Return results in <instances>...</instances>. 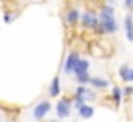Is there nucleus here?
Here are the masks:
<instances>
[{
    "mask_svg": "<svg viewBox=\"0 0 133 122\" xmlns=\"http://www.w3.org/2000/svg\"><path fill=\"white\" fill-rule=\"evenodd\" d=\"M88 71H89V61L84 60V58H81V61H79V65H78V68H76V73H74V75L76 76L86 75Z\"/></svg>",
    "mask_w": 133,
    "mask_h": 122,
    "instance_id": "obj_10",
    "label": "nucleus"
},
{
    "mask_svg": "<svg viewBox=\"0 0 133 122\" xmlns=\"http://www.w3.org/2000/svg\"><path fill=\"white\" fill-rule=\"evenodd\" d=\"M91 78H93V76H89V73H86V75L76 76V82H78L79 85H86V83H91Z\"/></svg>",
    "mask_w": 133,
    "mask_h": 122,
    "instance_id": "obj_14",
    "label": "nucleus"
},
{
    "mask_svg": "<svg viewBox=\"0 0 133 122\" xmlns=\"http://www.w3.org/2000/svg\"><path fill=\"white\" fill-rule=\"evenodd\" d=\"M79 20H81V14H79L78 9H69L68 12H66V22H68L69 26H76Z\"/></svg>",
    "mask_w": 133,
    "mask_h": 122,
    "instance_id": "obj_6",
    "label": "nucleus"
},
{
    "mask_svg": "<svg viewBox=\"0 0 133 122\" xmlns=\"http://www.w3.org/2000/svg\"><path fill=\"white\" fill-rule=\"evenodd\" d=\"M72 107H74V103L71 102L69 98H59L57 103H56V114H57L59 119H68L69 115H71V110Z\"/></svg>",
    "mask_w": 133,
    "mask_h": 122,
    "instance_id": "obj_3",
    "label": "nucleus"
},
{
    "mask_svg": "<svg viewBox=\"0 0 133 122\" xmlns=\"http://www.w3.org/2000/svg\"><path fill=\"white\" fill-rule=\"evenodd\" d=\"M15 12H5V14H3V19H5V22L7 24H10V22H12V20L14 19H15Z\"/></svg>",
    "mask_w": 133,
    "mask_h": 122,
    "instance_id": "obj_15",
    "label": "nucleus"
},
{
    "mask_svg": "<svg viewBox=\"0 0 133 122\" xmlns=\"http://www.w3.org/2000/svg\"><path fill=\"white\" fill-rule=\"evenodd\" d=\"M81 24L84 29L96 31L98 26H99V15H96L94 12H84L81 14Z\"/></svg>",
    "mask_w": 133,
    "mask_h": 122,
    "instance_id": "obj_4",
    "label": "nucleus"
},
{
    "mask_svg": "<svg viewBox=\"0 0 133 122\" xmlns=\"http://www.w3.org/2000/svg\"><path fill=\"white\" fill-rule=\"evenodd\" d=\"M106 2L110 3V5H113V3H115V0H106Z\"/></svg>",
    "mask_w": 133,
    "mask_h": 122,
    "instance_id": "obj_19",
    "label": "nucleus"
},
{
    "mask_svg": "<svg viewBox=\"0 0 133 122\" xmlns=\"http://www.w3.org/2000/svg\"><path fill=\"white\" fill-rule=\"evenodd\" d=\"M78 114L81 119H91L94 115V107H91L89 103H84V105H81L78 109Z\"/></svg>",
    "mask_w": 133,
    "mask_h": 122,
    "instance_id": "obj_8",
    "label": "nucleus"
},
{
    "mask_svg": "<svg viewBox=\"0 0 133 122\" xmlns=\"http://www.w3.org/2000/svg\"><path fill=\"white\" fill-rule=\"evenodd\" d=\"M99 15V26L94 32L98 34H113L118 31V22L115 20V9L113 5H104L101 9V12L98 14Z\"/></svg>",
    "mask_w": 133,
    "mask_h": 122,
    "instance_id": "obj_1",
    "label": "nucleus"
},
{
    "mask_svg": "<svg viewBox=\"0 0 133 122\" xmlns=\"http://www.w3.org/2000/svg\"><path fill=\"white\" fill-rule=\"evenodd\" d=\"M118 73H120V76H121V80H123V82H128V83H130V80H131V68L128 65H121Z\"/></svg>",
    "mask_w": 133,
    "mask_h": 122,
    "instance_id": "obj_12",
    "label": "nucleus"
},
{
    "mask_svg": "<svg viewBox=\"0 0 133 122\" xmlns=\"http://www.w3.org/2000/svg\"><path fill=\"white\" fill-rule=\"evenodd\" d=\"M123 93L127 97H130V95H133V88H131V86H125V88H123Z\"/></svg>",
    "mask_w": 133,
    "mask_h": 122,
    "instance_id": "obj_17",
    "label": "nucleus"
},
{
    "mask_svg": "<svg viewBox=\"0 0 133 122\" xmlns=\"http://www.w3.org/2000/svg\"><path fill=\"white\" fill-rule=\"evenodd\" d=\"M125 32H127V39L133 43V15L127 14L125 15Z\"/></svg>",
    "mask_w": 133,
    "mask_h": 122,
    "instance_id": "obj_7",
    "label": "nucleus"
},
{
    "mask_svg": "<svg viewBox=\"0 0 133 122\" xmlns=\"http://www.w3.org/2000/svg\"><path fill=\"white\" fill-rule=\"evenodd\" d=\"M125 7L127 9H133V0H125Z\"/></svg>",
    "mask_w": 133,
    "mask_h": 122,
    "instance_id": "obj_18",
    "label": "nucleus"
},
{
    "mask_svg": "<svg viewBox=\"0 0 133 122\" xmlns=\"http://www.w3.org/2000/svg\"><path fill=\"white\" fill-rule=\"evenodd\" d=\"M49 122H59L57 119H52V120H49Z\"/></svg>",
    "mask_w": 133,
    "mask_h": 122,
    "instance_id": "obj_21",
    "label": "nucleus"
},
{
    "mask_svg": "<svg viewBox=\"0 0 133 122\" xmlns=\"http://www.w3.org/2000/svg\"><path fill=\"white\" fill-rule=\"evenodd\" d=\"M91 85H93V88H108L110 82L104 78H99V76H93L91 78Z\"/></svg>",
    "mask_w": 133,
    "mask_h": 122,
    "instance_id": "obj_13",
    "label": "nucleus"
},
{
    "mask_svg": "<svg viewBox=\"0 0 133 122\" xmlns=\"http://www.w3.org/2000/svg\"><path fill=\"white\" fill-rule=\"evenodd\" d=\"M79 61H81L79 53H76V51L69 53L68 56H66V60H64L62 71H64L66 75H74V73H76V68H78V65H79Z\"/></svg>",
    "mask_w": 133,
    "mask_h": 122,
    "instance_id": "obj_2",
    "label": "nucleus"
},
{
    "mask_svg": "<svg viewBox=\"0 0 133 122\" xmlns=\"http://www.w3.org/2000/svg\"><path fill=\"white\" fill-rule=\"evenodd\" d=\"M86 100H88V102H93V100H96V93H94V90H88Z\"/></svg>",
    "mask_w": 133,
    "mask_h": 122,
    "instance_id": "obj_16",
    "label": "nucleus"
},
{
    "mask_svg": "<svg viewBox=\"0 0 133 122\" xmlns=\"http://www.w3.org/2000/svg\"><path fill=\"white\" fill-rule=\"evenodd\" d=\"M123 88H120V86H113V90H111V97H113L115 100V105L120 107L121 105V97H123Z\"/></svg>",
    "mask_w": 133,
    "mask_h": 122,
    "instance_id": "obj_11",
    "label": "nucleus"
},
{
    "mask_svg": "<svg viewBox=\"0 0 133 122\" xmlns=\"http://www.w3.org/2000/svg\"><path fill=\"white\" fill-rule=\"evenodd\" d=\"M59 95H61V85H59V78L54 76V80L51 82V86H49V97L56 98Z\"/></svg>",
    "mask_w": 133,
    "mask_h": 122,
    "instance_id": "obj_9",
    "label": "nucleus"
},
{
    "mask_svg": "<svg viewBox=\"0 0 133 122\" xmlns=\"http://www.w3.org/2000/svg\"><path fill=\"white\" fill-rule=\"evenodd\" d=\"M130 83H133V68H131V80H130Z\"/></svg>",
    "mask_w": 133,
    "mask_h": 122,
    "instance_id": "obj_20",
    "label": "nucleus"
},
{
    "mask_svg": "<svg viewBox=\"0 0 133 122\" xmlns=\"http://www.w3.org/2000/svg\"><path fill=\"white\" fill-rule=\"evenodd\" d=\"M51 110H52V105L47 102V100H42V102H39L36 107H34L32 115H34V119H36V120H42L44 117L51 112Z\"/></svg>",
    "mask_w": 133,
    "mask_h": 122,
    "instance_id": "obj_5",
    "label": "nucleus"
}]
</instances>
